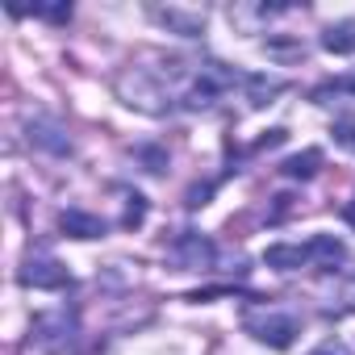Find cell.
<instances>
[{
	"mask_svg": "<svg viewBox=\"0 0 355 355\" xmlns=\"http://www.w3.org/2000/svg\"><path fill=\"white\" fill-rule=\"evenodd\" d=\"M243 326H247V334H255L259 343H268L276 351L293 347V338H297V318H288L280 309H251L243 318Z\"/></svg>",
	"mask_w": 355,
	"mask_h": 355,
	"instance_id": "6da1fadb",
	"label": "cell"
},
{
	"mask_svg": "<svg viewBox=\"0 0 355 355\" xmlns=\"http://www.w3.org/2000/svg\"><path fill=\"white\" fill-rule=\"evenodd\" d=\"M21 280H26L30 288H67V284H71L67 268H63L59 259H51V255H42V259H30V263L21 268Z\"/></svg>",
	"mask_w": 355,
	"mask_h": 355,
	"instance_id": "7a4b0ae2",
	"label": "cell"
},
{
	"mask_svg": "<svg viewBox=\"0 0 355 355\" xmlns=\"http://www.w3.org/2000/svg\"><path fill=\"white\" fill-rule=\"evenodd\" d=\"M171 255H175V263H180V268H193V272H201V268H209V263H214V247H209L201 234H193V230L175 239Z\"/></svg>",
	"mask_w": 355,
	"mask_h": 355,
	"instance_id": "3957f363",
	"label": "cell"
},
{
	"mask_svg": "<svg viewBox=\"0 0 355 355\" xmlns=\"http://www.w3.org/2000/svg\"><path fill=\"white\" fill-rule=\"evenodd\" d=\"M155 17L171 30V34H184V38H197L205 30V13L201 9H180V5H167V9H155Z\"/></svg>",
	"mask_w": 355,
	"mask_h": 355,
	"instance_id": "277c9868",
	"label": "cell"
},
{
	"mask_svg": "<svg viewBox=\"0 0 355 355\" xmlns=\"http://www.w3.org/2000/svg\"><path fill=\"white\" fill-rule=\"evenodd\" d=\"M63 234H71V239H101V234H105V222H101L96 214L67 209V214H63Z\"/></svg>",
	"mask_w": 355,
	"mask_h": 355,
	"instance_id": "5b68a950",
	"label": "cell"
},
{
	"mask_svg": "<svg viewBox=\"0 0 355 355\" xmlns=\"http://www.w3.org/2000/svg\"><path fill=\"white\" fill-rule=\"evenodd\" d=\"M305 251H309V259H313V263H322V268L343 263V243H338L334 234H313V239L305 243Z\"/></svg>",
	"mask_w": 355,
	"mask_h": 355,
	"instance_id": "8992f818",
	"label": "cell"
},
{
	"mask_svg": "<svg viewBox=\"0 0 355 355\" xmlns=\"http://www.w3.org/2000/svg\"><path fill=\"white\" fill-rule=\"evenodd\" d=\"M263 263H268V268H280V272H293V268L309 263V251H305V247L276 243V247H268V251H263Z\"/></svg>",
	"mask_w": 355,
	"mask_h": 355,
	"instance_id": "52a82bcc",
	"label": "cell"
},
{
	"mask_svg": "<svg viewBox=\"0 0 355 355\" xmlns=\"http://www.w3.org/2000/svg\"><path fill=\"white\" fill-rule=\"evenodd\" d=\"M322 51H330V55H355V21L326 26V34H322Z\"/></svg>",
	"mask_w": 355,
	"mask_h": 355,
	"instance_id": "ba28073f",
	"label": "cell"
},
{
	"mask_svg": "<svg viewBox=\"0 0 355 355\" xmlns=\"http://www.w3.org/2000/svg\"><path fill=\"white\" fill-rule=\"evenodd\" d=\"M30 142L46 146V150H55V155H67V150H71V138H67V134H59V130H55V125H46V121H34V125H30Z\"/></svg>",
	"mask_w": 355,
	"mask_h": 355,
	"instance_id": "9c48e42d",
	"label": "cell"
},
{
	"mask_svg": "<svg viewBox=\"0 0 355 355\" xmlns=\"http://www.w3.org/2000/svg\"><path fill=\"white\" fill-rule=\"evenodd\" d=\"M318 163H322V150H305V155H293V159H284V175L288 180H309V175L318 171Z\"/></svg>",
	"mask_w": 355,
	"mask_h": 355,
	"instance_id": "30bf717a",
	"label": "cell"
},
{
	"mask_svg": "<svg viewBox=\"0 0 355 355\" xmlns=\"http://www.w3.org/2000/svg\"><path fill=\"white\" fill-rule=\"evenodd\" d=\"M284 84L280 80H263V76H247V92H251V105H268V96H276Z\"/></svg>",
	"mask_w": 355,
	"mask_h": 355,
	"instance_id": "8fae6325",
	"label": "cell"
},
{
	"mask_svg": "<svg viewBox=\"0 0 355 355\" xmlns=\"http://www.w3.org/2000/svg\"><path fill=\"white\" fill-rule=\"evenodd\" d=\"M142 218H146V201H142L138 193H130V197H125V218H121V226H125V230H138Z\"/></svg>",
	"mask_w": 355,
	"mask_h": 355,
	"instance_id": "7c38bea8",
	"label": "cell"
},
{
	"mask_svg": "<svg viewBox=\"0 0 355 355\" xmlns=\"http://www.w3.org/2000/svg\"><path fill=\"white\" fill-rule=\"evenodd\" d=\"M34 13H38V17H46V21H55V26L71 21V5H34Z\"/></svg>",
	"mask_w": 355,
	"mask_h": 355,
	"instance_id": "4fadbf2b",
	"label": "cell"
},
{
	"mask_svg": "<svg viewBox=\"0 0 355 355\" xmlns=\"http://www.w3.org/2000/svg\"><path fill=\"white\" fill-rule=\"evenodd\" d=\"M334 138H338L347 150H355V121H338V125H334Z\"/></svg>",
	"mask_w": 355,
	"mask_h": 355,
	"instance_id": "5bb4252c",
	"label": "cell"
},
{
	"mask_svg": "<svg viewBox=\"0 0 355 355\" xmlns=\"http://www.w3.org/2000/svg\"><path fill=\"white\" fill-rule=\"evenodd\" d=\"M309 355H351V351H347V343H338V338H326V343H318Z\"/></svg>",
	"mask_w": 355,
	"mask_h": 355,
	"instance_id": "9a60e30c",
	"label": "cell"
},
{
	"mask_svg": "<svg viewBox=\"0 0 355 355\" xmlns=\"http://www.w3.org/2000/svg\"><path fill=\"white\" fill-rule=\"evenodd\" d=\"M205 197H209V184H205V189H193V193H189V205L197 209V205H205Z\"/></svg>",
	"mask_w": 355,
	"mask_h": 355,
	"instance_id": "2e32d148",
	"label": "cell"
},
{
	"mask_svg": "<svg viewBox=\"0 0 355 355\" xmlns=\"http://www.w3.org/2000/svg\"><path fill=\"white\" fill-rule=\"evenodd\" d=\"M334 88H343V92H355V80H338Z\"/></svg>",
	"mask_w": 355,
	"mask_h": 355,
	"instance_id": "e0dca14e",
	"label": "cell"
},
{
	"mask_svg": "<svg viewBox=\"0 0 355 355\" xmlns=\"http://www.w3.org/2000/svg\"><path fill=\"white\" fill-rule=\"evenodd\" d=\"M343 214H347V222H351V226H355V201H351V205H347V209H343Z\"/></svg>",
	"mask_w": 355,
	"mask_h": 355,
	"instance_id": "ac0fdd59",
	"label": "cell"
}]
</instances>
